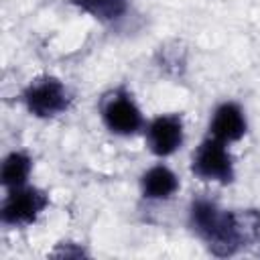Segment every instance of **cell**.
Segmentation results:
<instances>
[{
	"mask_svg": "<svg viewBox=\"0 0 260 260\" xmlns=\"http://www.w3.org/2000/svg\"><path fill=\"white\" fill-rule=\"evenodd\" d=\"M179 191V177L167 165H154L140 177V193L150 201H167Z\"/></svg>",
	"mask_w": 260,
	"mask_h": 260,
	"instance_id": "cell-8",
	"label": "cell"
},
{
	"mask_svg": "<svg viewBox=\"0 0 260 260\" xmlns=\"http://www.w3.org/2000/svg\"><path fill=\"white\" fill-rule=\"evenodd\" d=\"M100 116L104 126L118 136H132L146 126L142 110L138 108L132 93L124 87H116L102 98Z\"/></svg>",
	"mask_w": 260,
	"mask_h": 260,
	"instance_id": "cell-2",
	"label": "cell"
},
{
	"mask_svg": "<svg viewBox=\"0 0 260 260\" xmlns=\"http://www.w3.org/2000/svg\"><path fill=\"white\" fill-rule=\"evenodd\" d=\"M191 173L201 181H211L221 185L232 183L236 177V169L228 144L213 136L203 138L191 154Z\"/></svg>",
	"mask_w": 260,
	"mask_h": 260,
	"instance_id": "cell-3",
	"label": "cell"
},
{
	"mask_svg": "<svg viewBox=\"0 0 260 260\" xmlns=\"http://www.w3.org/2000/svg\"><path fill=\"white\" fill-rule=\"evenodd\" d=\"M47 205H49V195L45 191L30 185H22L16 189H8V195L2 201L0 217L2 223L12 228L30 225L47 209Z\"/></svg>",
	"mask_w": 260,
	"mask_h": 260,
	"instance_id": "cell-5",
	"label": "cell"
},
{
	"mask_svg": "<svg viewBox=\"0 0 260 260\" xmlns=\"http://www.w3.org/2000/svg\"><path fill=\"white\" fill-rule=\"evenodd\" d=\"M146 146L154 156L175 154L185 140V124L179 114H160L144 126Z\"/></svg>",
	"mask_w": 260,
	"mask_h": 260,
	"instance_id": "cell-6",
	"label": "cell"
},
{
	"mask_svg": "<svg viewBox=\"0 0 260 260\" xmlns=\"http://www.w3.org/2000/svg\"><path fill=\"white\" fill-rule=\"evenodd\" d=\"M22 104L26 112L37 118H55L67 112L71 104V93L61 79L53 75H43L30 81L28 87L22 91Z\"/></svg>",
	"mask_w": 260,
	"mask_h": 260,
	"instance_id": "cell-4",
	"label": "cell"
},
{
	"mask_svg": "<svg viewBox=\"0 0 260 260\" xmlns=\"http://www.w3.org/2000/svg\"><path fill=\"white\" fill-rule=\"evenodd\" d=\"M189 225L217 256H230L246 240L242 217L209 199H195L189 207Z\"/></svg>",
	"mask_w": 260,
	"mask_h": 260,
	"instance_id": "cell-1",
	"label": "cell"
},
{
	"mask_svg": "<svg viewBox=\"0 0 260 260\" xmlns=\"http://www.w3.org/2000/svg\"><path fill=\"white\" fill-rule=\"evenodd\" d=\"M248 132V120H246V112L242 110L240 104L236 102H221L211 118H209V136L232 144L238 142L240 138H244V134Z\"/></svg>",
	"mask_w": 260,
	"mask_h": 260,
	"instance_id": "cell-7",
	"label": "cell"
},
{
	"mask_svg": "<svg viewBox=\"0 0 260 260\" xmlns=\"http://www.w3.org/2000/svg\"><path fill=\"white\" fill-rule=\"evenodd\" d=\"M71 2L79 10L108 24L122 20L130 10V0H71Z\"/></svg>",
	"mask_w": 260,
	"mask_h": 260,
	"instance_id": "cell-10",
	"label": "cell"
},
{
	"mask_svg": "<svg viewBox=\"0 0 260 260\" xmlns=\"http://www.w3.org/2000/svg\"><path fill=\"white\" fill-rule=\"evenodd\" d=\"M30 169H32V160L26 152H22V150L10 152L2 160V169H0V181H2L4 189L8 191V189H16V187L26 185Z\"/></svg>",
	"mask_w": 260,
	"mask_h": 260,
	"instance_id": "cell-9",
	"label": "cell"
}]
</instances>
